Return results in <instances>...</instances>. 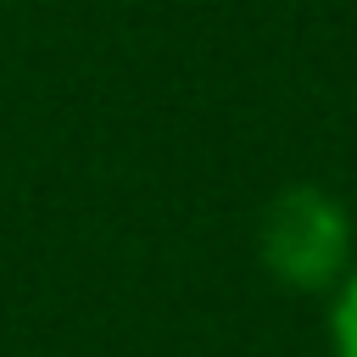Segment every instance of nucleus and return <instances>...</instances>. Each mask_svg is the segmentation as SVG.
I'll return each instance as SVG.
<instances>
[{"instance_id":"2","label":"nucleus","mask_w":357,"mask_h":357,"mask_svg":"<svg viewBox=\"0 0 357 357\" xmlns=\"http://www.w3.org/2000/svg\"><path fill=\"white\" fill-rule=\"evenodd\" d=\"M329 335H335V351H340V357H357V273L340 284V301H335Z\"/></svg>"},{"instance_id":"1","label":"nucleus","mask_w":357,"mask_h":357,"mask_svg":"<svg viewBox=\"0 0 357 357\" xmlns=\"http://www.w3.org/2000/svg\"><path fill=\"white\" fill-rule=\"evenodd\" d=\"M346 245H351V223L340 201L312 184L284 190L262 218V257L284 284H301V290L329 284L346 268Z\"/></svg>"}]
</instances>
